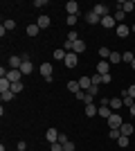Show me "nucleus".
<instances>
[{
	"label": "nucleus",
	"instance_id": "nucleus-1",
	"mask_svg": "<svg viewBox=\"0 0 135 151\" xmlns=\"http://www.w3.org/2000/svg\"><path fill=\"white\" fill-rule=\"evenodd\" d=\"M52 72H54L52 63H41V75H43L45 81H52Z\"/></svg>",
	"mask_w": 135,
	"mask_h": 151
},
{
	"label": "nucleus",
	"instance_id": "nucleus-2",
	"mask_svg": "<svg viewBox=\"0 0 135 151\" xmlns=\"http://www.w3.org/2000/svg\"><path fill=\"white\" fill-rule=\"evenodd\" d=\"M106 122H108V126H110V129H122V124H124L122 115H115V113L110 115V117H108Z\"/></svg>",
	"mask_w": 135,
	"mask_h": 151
},
{
	"label": "nucleus",
	"instance_id": "nucleus-3",
	"mask_svg": "<svg viewBox=\"0 0 135 151\" xmlns=\"http://www.w3.org/2000/svg\"><path fill=\"white\" fill-rule=\"evenodd\" d=\"M65 12H68V16H79V5L74 0H68L65 2Z\"/></svg>",
	"mask_w": 135,
	"mask_h": 151
},
{
	"label": "nucleus",
	"instance_id": "nucleus-4",
	"mask_svg": "<svg viewBox=\"0 0 135 151\" xmlns=\"http://www.w3.org/2000/svg\"><path fill=\"white\" fill-rule=\"evenodd\" d=\"M5 79H9L11 83H16V81H20V79H23V72H20V70H9Z\"/></svg>",
	"mask_w": 135,
	"mask_h": 151
},
{
	"label": "nucleus",
	"instance_id": "nucleus-5",
	"mask_svg": "<svg viewBox=\"0 0 135 151\" xmlns=\"http://www.w3.org/2000/svg\"><path fill=\"white\" fill-rule=\"evenodd\" d=\"M45 138H47L50 145H54V142H59V131L56 129H47V131H45Z\"/></svg>",
	"mask_w": 135,
	"mask_h": 151
},
{
	"label": "nucleus",
	"instance_id": "nucleus-6",
	"mask_svg": "<svg viewBox=\"0 0 135 151\" xmlns=\"http://www.w3.org/2000/svg\"><path fill=\"white\" fill-rule=\"evenodd\" d=\"M92 12H95L99 18H104V16H110V9H108L106 5H95V9H92Z\"/></svg>",
	"mask_w": 135,
	"mask_h": 151
},
{
	"label": "nucleus",
	"instance_id": "nucleus-7",
	"mask_svg": "<svg viewBox=\"0 0 135 151\" xmlns=\"http://www.w3.org/2000/svg\"><path fill=\"white\" fill-rule=\"evenodd\" d=\"M36 25H39L41 29H47V27L52 25V18H50V16H45V14H41V16H39V23H36Z\"/></svg>",
	"mask_w": 135,
	"mask_h": 151
},
{
	"label": "nucleus",
	"instance_id": "nucleus-8",
	"mask_svg": "<svg viewBox=\"0 0 135 151\" xmlns=\"http://www.w3.org/2000/svg\"><path fill=\"white\" fill-rule=\"evenodd\" d=\"M7 63H9V68H11V70H20V65H23V59L14 54V57H9V61H7Z\"/></svg>",
	"mask_w": 135,
	"mask_h": 151
},
{
	"label": "nucleus",
	"instance_id": "nucleus-9",
	"mask_svg": "<svg viewBox=\"0 0 135 151\" xmlns=\"http://www.w3.org/2000/svg\"><path fill=\"white\" fill-rule=\"evenodd\" d=\"M86 20H88L90 25H101V18H99L95 12H88V14H86Z\"/></svg>",
	"mask_w": 135,
	"mask_h": 151
},
{
	"label": "nucleus",
	"instance_id": "nucleus-10",
	"mask_svg": "<svg viewBox=\"0 0 135 151\" xmlns=\"http://www.w3.org/2000/svg\"><path fill=\"white\" fill-rule=\"evenodd\" d=\"M79 86H81V90L88 93V90L92 88V79H90V77H81V79H79Z\"/></svg>",
	"mask_w": 135,
	"mask_h": 151
},
{
	"label": "nucleus",
	"instance_id": "nucleus-11",
	"mask_svg": "<svg viewBox=\"0 0 135 151\" xmlns=\"http://www.w3.org/2000/svg\"><path fill=\"white\" fill-rule=\"evenodd\" d=\"M117 7H119L124 14H129V12H133V9H135V2H124V0H119V2H117Z\"/></svg>",
	"mask_w": 135,
	"mask_h": 151
},
{
	"label": "nucleus",
	"instance_id": "nucleus-12",
	"mask_svg": "<svg viewBox=\"0 0 135 151\" xmlns=\"http://www.w3.org/2000/svg\"><path fill=\"white\" fill-rule=\"evenodd\" d=\"M84 113L88 115V117H97V115H99V108H97L95 104H88V106L84 108Z\"/></svg>",
	"mask_w": 135,
	"mask_h": 151
},
{
	"label": "nucleus",
	"instance_id": "nucleus-13",
	"mask_svg": "<svg viewBox=\"0 0 135 151\" xmlns=\"http://www.w3.org/2000/svg\"><path fill=\"white\" fill-rule=\"evenodd\" d=\"M117 36H119V38H126V36H129V34H131V27L129 25H117Z\"/></svg>",
	"mask_w": 135,
	"mask_h": 151
},
{
	"label": "nucleus",
	"instance_id": "nucleus-14",
	"mask_svg": "<svg viewBox=\"0 0 135 151\" xmlns=\"http://www.w3.org/2000/svg\"><path fill=\"white\" fill-rule=\"evenodd\" d=\"M77 54H74V52H68V57H65V65H68V68H74V65H77Z\"/></svg>",
	"mask_w": 135,
	"mask_h": 151
},
{
	"label": "nucleus",
	"instance_id": "nucleus-15",
	"mask_svg": "<svg viewBox=\"0 0 135 151\" xmlns=\"http://www.w3.org/2000/svg\"><path fill=\"white\" fill-rule=\"evenodd\" d=\"M108 106H110V111H117V108H122V106H124V99H122V97H113Z\"/></svg>",
	"mask_w": 135,
	"mask_h": 151
},
{
	"label": "nucleus",
	"instance_id": "nucleus-16",
	"mask_svg": "<svg viewBox=\"0 0 135 151\" xmlns=\"http://www.w3.org/2000/svg\"><path fill=\"white\" fill-rule=\"evenodd\" d=\"M72 52H74V54L86 52V43H84V41H74V43H72Z\"/></svg>",
	"mask_w": 135,
	"mask_h": 151
},
{
	"label": "nucleus",
	"instance_id": "nucleus-17",
	"mask_svg": "<svg viewBox=\"0 0 135 151\" xmlns=\"http://www.w3.org/2000/svg\"><path fill=\"white\" fill-rule=\"evenodd\" d=\"M20 72H23V75H32V72H34L32 61H23V65H20Z\"/></svg>",
	"mask_w": 135,
	"mask_h": 151
},
{
	"label": "nucleus",
	"instance_id": "nucleus-18",
	"mask_svg": "<svg viewBox=\"0 0 135 151\" xmlns=\"http://www.w3.org/2000/svg\"><path fill=\"white\" fill-rule=\"evenodd\" d=\"M108 70H110V63L108 61H99V63H97V72H99V75H106Z\"/></svg>",
	"mask_w": 135,
	"mask_h": 151
},
{
	"label": "nucleus",
	"instance_id": "nucleus-19",
	"mask_svg": "<svg viewBox=\"0 0 135 151\" xmlns=\"http://www.w3.org/2000/svg\"><path fill=\"white\" fill-rule=\"evenodd\" d=\"M115 23H117V20H115V16H113V14H110V16H104V18H101V25H104V27H113Z\"/></svg>",
	"mask_w": 135,
	"mask_h": 151
},
{
	"label": "nucleus",
	"instance_id": "nucleus-20",
	"mask_svg": "<svg viewBox=\"0 0 135 151\" xmlns=\"http://www.w3.org/2000/svg\"><path fill=\"white\" fill-rule=\"evenodd\" d=\"M65 57H68V52H65L63 47H56V50H54V59H56V61H65Z\"/></svg>",
	"mask_w": 135,
	"mask_h": 151
},
{
	"label": "nucleus",
	"instance_id": "nucleus-21",
	"mask_svg": "<svg viewBox=\"0 0 135 151\" xmlns=\"http://www.w3.org/2000/svg\"><path fill=\"white\" fill-rule=\"evenodd\" d=\"M119 131H122V135H129V138H131V133H133V124H129V122H124Z\"/></svg>",
	"mask_w": 135,
	"mask_h": 151
},
{
	"label": "nucleus",
	"instance_id": "nucleus-22",
	"mask_svg": "<svg viewBox=\"0 0 135 151\" xmlns=\"http://www.w3.org/2000/svg\"><path fill=\"white\" fill-rule=\"evenodd\" d=\"M68 90H70V93H74V95H77L79 90H81V86H79V81H74V79H72V81H68Z\"/></svg>",
	"mask_w": 135,
	"mask_h": 151
},
{
	"label": "nucleus",
	"instance_id": "nucleus-23",
	"mask_svg": "<svg viewBox=\"0 0 135 151\" xmlns=\"http://www.w3.org/2000/svg\"><path fill=\"white\" fill-rule=\"evenodd\" d=\"M7 90H11V81L9 79H0V93H7Z\"/></svg>",
	"mask_w": 135,
	"mask_h": 151
},
{
	"label": "nucleus",
	"instance_id": "nucleus-24",
	"mask_svg": "<svg viewBox=\"0 0 135 151\" xmlns=\"http://www.w3.org/2000/svg\"><path fill=\"white\" fill-rule=\"evenodd\" d=\"M39 32H41V27L39 25H29V27H27V36H39Z\"/></svg>",
	"mask_w": 135,
	"mask_h": 151
},
{
	"label": "nucleus",
	"instance_id": "nucleus-25",
	"mask_svg": "<svg viewBox=\"0 0 135 151\" xmlns=\"http://www.w3.org/2000/svg\"><path fill=\"white\" fill-rule=\"evenodd\" d=\"M99 115H101V117H106V120H108L110 115H113V111H110V106H99Z\"/></svg>",
	"mask_w": 135,
	"mask_h": 151
},
{
	"label": "nucleus",
	"instance_id": "nucleus-26",
	"mask_svg": "<svg viewBox=\"0 0 135 151\" xmlns=\"http://www.w3.org/2000/svg\"><path fill=\"white\" fill-rule=\"evenodd\" d=\"M129 142H131L129 135H119V140H117V145L122 147V149H126V147H129Z\"/></svg>",
	"mask_w": 135,
	"mask_h": 151
},
{
	"label": "nucleus",
	"instance_id": "nucleus-27",
	"mask_svg": "<svg viewBox=\"0 0 135 151\" xmlns=\"http://www.w3.org/2000/svg\"><path fill=\"white\" fill-rule=\"evenodd\" d=\"M119 61H122V54H119V52H110L108 63H119Z\"/></svg>",
	"mask_w": 135,
	"mask_h": 151
},
{
	"label": "nucleus",
	"instance_id": "nucleus-28",
	"mask_svg": "<svg viewBox=\"0 0 135 151\" xmlns=\"http://www.w3.org/2000/svg\"><path fill=\"white\" fill-rule=\"evenodd\" d=\"M119 135H122V131H119V129H110V133H108V138L115 140V142L119 140Z\"/></svg>",
	"mask_w": 135,
	"mask_h": 151
},
{
	"label": "nucleus",
	"instance_id": "nucleus-29",
	"mask_svg": "<svg viewBox=\"0 0 135 151\" xmlns=\"http://www.w3.org/2000/svg\"><path fill=\"white\" fill-rule=\"evenodd\" d=\"M11 93H14V95L23 93V81H16V83H11Z\"/></svg>",
	"mask_w": 135,
	"mask_h": 151
},
{
	"label": "nucleus",
	"instance_id": "nucleus-30",
	"mask_svg": "<svg viewBox=\"0 0 135 151\" xmlns=\"http://www.w3.org/2000/svg\"><path fill=\"white\" fill-rule=\"evenodd\" d=\"M133 59H135L133 52H124L122 54V61H126V63H133Z\"/></svg>",
	"mask_w": 135,
	"mask_h": 151
},
{
	"label": "nucleus",
	"instance_id": "nucleus-31",
	"mask_svg": "<svg viewBox=\"0 0 135 151\" xmlns=\"http://www.w3.org/2000/svg\"><path fill=\"white\" fill-rule=\"evenodd\" d=\"M0 97H2V101H11L14 97H16V95H14L11 90H7V93H2V95H0Z\"/></svg>",
	"mask_w": 135,
	"mask_h": 151
},
{
	"label": "nucleus",
	"instance_id": "nucleus-32",
	"mask_svg": "<svg viewBox=\"0 0 135 151\" xmlns=\"http://www.w3.org/2000/svg\"><path fill=\"white\" fill-rule=\"evenodd\" d=\"M2 27H5V29H7V32H9V29H14V27H16V23H14V20H11V18H7V20H5V23H2Z\"/></svg>",
	"mask_w": 135,
	"mask_h": 151
},
{
	"label": "nucleus",
	"instance_id": "nucleus-33",
	"mask_svg": "<svg viewBox=\"0 0 135 151\" xmlns=\"http://www.w3.org/2000/svg\"><path fill=\"white\" fill-rule=\"evenodd\" d=\"M99 57H101V59H108L110 57V50H108V47H99Z\"/></svg>",
	"mask_w": 135,
	"mask_h": 151
},
{
	"label": "nucleus",
	"instance_id": "nucleus-34",
	"mask_svg": "<svg viewBox=\"0 0 135 151\" xmlns=\"http://www.w3.org/2000/svg\"><path fill=\"white\" fill-rule=\"evenodd\" d=\"M113 16H115V20L119 23V20H124V16H126V14H124L122 9H115V14H113Z\"/></svg>",
	"mask_w": 135,
	"mask_h": 151
},
{
	"label": "nucleus",
	"instance_id": "nucleus-35",
	"mask_svg": "<svg viewBox=\"0 0 135 151\" xmlns=\"http://www.w3.org/2000/svg\"><path fill=\"white\" fill-rule=\"evenodd\" d=\"M68 41H72V43H74V41H79V36H77V32H74V29L68 32Z\"/></svg>",
	"mask_w": 135,
	"mask_h": 151
},
{
	"label": "nucleus",
	"instance_id": "nucleus-36",
	"mask_svg": "<svg viewBox=\"0 0 135 151\" xmlns=\"http://www.w3.org/2000/svg\"><path fill=\"white\" fill-rule=\"evenodd\" d=\"M122 99H124V106H133V104H135V99H133V97H129V95H126V97H122Z\"/></svg>",
	"mask_w": 135,
	"mask_h": 151
},
{
	"label": "nucleus",
	"instance_id": "nucleus-37",
	"mask_svg": "<svg viewBox=\"0 0 135 151\" xmlns=\"http://www.w3.org/2000/svg\"><path fill=\"white\" fill-rule=\"evenodd\" d=\"M110 81H113V75H110V72L101 75V83H110Z\"/></svg>",
	"mask_w": 135,
	"mask_h": 151
},
{
	"label": "nucleus",
	"instance_id": "nucleus-38",
	"mask_svg": "<svg viewBox=\"0 0 135 151\" xmlns=\"http://www.w3.org/2000/svg\"><path fill=\"white\" fill-rule=\"evenodd\" d=\"M65 23H68L70 27H74V25H77V16H68V18H65Z\"/></svg>",
	"mask_w": 135,
	"mask_h": 151
},
{
	"label": "nucleus",
	"instance_id": "nucleus-39",
	"mask_svg": "<svg viewBox=\"0 0 135 151\" xmlns=\"http://www.w3.org/2000/svg\"><path fill=\"white\" fill-rule=\"evenodd\" d=\"M90 79H92V86H99V83H101V75H99V72H97L95 77H90Z\"/></svg>",
	"mask_w": 135,
	"mask_h": 151
},
{
	"label": "nucleus",
	"instance_id": "nucleus-40",
	"mask_svg": "<svg viewBox=\"0 0 135 151\" xmlns=\"http://www.w3.org/2000/svg\"><path fill=\"white\" fill-rule=\"evenodd\" d=\"M50 149L52 151H63V145H61V142H54V145H50Z\"/></svg>",
	"mask_w": 135,
	"mask_h": 151
},
{
	"label": "nucleus",
	"instance_id": "nucleus-41",
	"mask_svg": "<svg viewBox=\"0 0 135 151\" xmlns=\"http://www.w3.org/2000/svg\"><path fill=\"white\" fill-rule=\"evenodd\" d=\"M59 142H61V145H65V142H70V140H68V135H65V133H59Z\"/></svg>",
	"mask_w": 135,
	"mask_h": 151
},
{
	"label": "nucleus",
	"instance_id": "nucleus-42",
	"mask_svg": "<svg viewBox=\"0 0 135 151\" xmlns=\"http://www.w3.org/2000/svg\"><path fill=\"white\" fill-rule=\"evenodd\" d=\"M63 151H74V145H72V142H65V145H63Z\"/></svg>",
	"mask_w": 135,
	"mask_h": 151
},
{
	"label": "nucleus",
	"instance_id": "nucleus-43",
	"mask_svg": "<svg viewBox=\"0 0 135 151\" xmlns=\"http://www.w3.org/2000/svg\"><path fill=\"white\" fill-rule=\"evenodd\" d=\"M97 90H99V86H92V88L88 90V95H92V97H97Z\"/></svg>",
	"mask_w": 135,
	"mask_h": 151
},
{
	"label": "nucleus",
	"instance_id": "nucleus-44",
	"mask_svg": "<svg viewBox=\"0 0 135 151\" xmlns=\"http://www.w3.org/2000/svg\"><path fill=\"white\" fill-rule=\"evenodd\" d=\"M47 5V0H36V2H34V7H45Z\"/></svg>",
	"mask_w": 135,
	"mask_h": 151
},
{
	"label": "nucleus",
	"instance_id": "nucleus-45",
	"mask_svg": "<svg viewBox=\"0 0 135 151\" xmlns=\"http://www.w3.org/2000/svg\"><path fill=\"white\" fill-rule=\"evenodd\" d=\"M25 149H27V145L23 142V140H20V142H18V151H25Z\"/></svg>",
	"mask_w": 135,
	"mask_h": 151
},
{
	"label": "nucleus",
	"instance_id": "nucleus-46",
	"mask_svg": "<svg viewBox=\"0 0 135 151\" xmlns=\"http://www.w3.org/2000/svg\"><path fill=\"white\" fill-rule=\"evenodd\" d=\"M129 97H133V99H135V86H131V88H129Z\"/></svg>",
	"mask_w": 135,
	"mask_h": 151
},
{
	"label": "nucleus",
	"instance_id": "nucleus-47",
	"mask_svg": "<svg viewBox=\"0 0 135 151\" xmlns=\"http://www.w3.org/2000/svg\"><path fill=\"white\" fill-rule=\"evenodd\" d=\"M131 115H133V117H135V104H133V106H131Z\"/></svg>",
	"mask_w": 135,
	"mask_h": 151
},
{
	"label": "nucleus",
	"instance_id": "nucleus-48",
	"mask_svg": "<svg viewBox=\"0 0 135 151\" xmlns=\"http://www.w3.org/2000/svg\"><path fill=\"white\" fill-rule=\"evenodd\" d=\"M131 68H133V70H135V59H133V63H131Z\"/></svg>",
	"mask_w": 135,
	"mask_h": 151
},
{
	"label": "nucleus",
	"instance_id": "nucleus-49",
	"mask_svg": "<svg viewBox=\"0 0 135 151\" xmlns=\"http://www.w3.org/2000/svg\"><path fill=\"white\" fill-rule=\"evenodd\" d=\"M131 32H135V25H131Z\"/></svg>",
	"mask_w": 135,
	"mask_h": 151
},
{
	"label": "nucleus",
	"instance_id": "nucleus-50",
	"mask_svg": "<svg viewBox=\"0 0 135 151\" xmlns=\"http://www.w3.org/2000/svg\"><path fill=\"white\" fill-rule=\"evenodd\" d=\"M16 151H18V149H16Z\"/></svg>",
	"mask_w": 135,
	"mask_h": 151
}]
</instances>
